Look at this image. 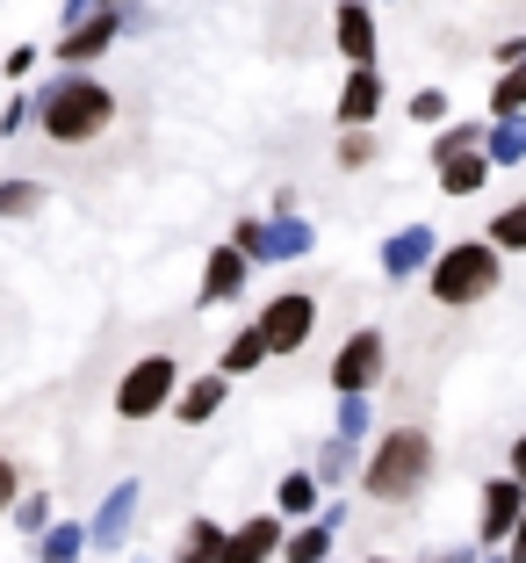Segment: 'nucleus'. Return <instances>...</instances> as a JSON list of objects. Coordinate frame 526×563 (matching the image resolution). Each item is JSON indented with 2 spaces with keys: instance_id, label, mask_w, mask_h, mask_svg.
Returning <instances> with one entry per match:
<instances>
[{
  "instance_id": "obj_1",
  "label": "nucleus",
  "mask_w": 526,
  "mask_h": 563,
  "mask_svg": "<svg viewBox=\"0 0 526 563\" xmlns=\"http://www.w3.org/2000/svg\"><path fill=\"white\" fill-rule=\"evenodd\" d=\"M109 117H115V101H109V87H94V80H58L44 95V131L58 137V145H87L94 131H109Z\"/></svg>"
},
{
  "instance_id": "obj_2",
  "label": "nucleus",
  "mask_w": 526,
  "mask_h": 563,
  "mask_svg": "<svg viewBox=\"0 0 526 563\" xmlns=\"http://www.w3.org/2000/svg\"><path fill=\"white\" fill-rule=\"evenodd\" d=\"M426 470H433V441L426 433H390V441L376 448V463H368V498H412L418 484H426Z\"/></svg>"
},
{
  "instance_id": "obj_3",
  "label": "nucleus",
  "mask_w": 526,
  "mask_h": 563,
  "mask_svg": "<svg viewBox=\"0 0 526 563\" xmlns=\"http://www.w3.org/2000/svg\"><path fill=\"white\" fill-rule=\"evenodd\" d=\"M491 282H497V253L491 246H455L440 267H433V297L440 303H477V297H491Z\"/></svg>"
},
{
  "instance_id": "obj_4",
  "label": "nucleus",
  "mask_w": 526,
  "mask_h": 563,
  "mask_svg": "<svg viewBox=\"0 0 526 563\" xmlns=\"http://www.w3.org/2000/svg\"><path fill=\"white\" fill-rule=\"evenodd\" d=\"M166 390H174V362H166V354H145V362L123 376V390H115V412L145 419V412H159V405H166Z\"/></svg>"
},
{
  "instance_id": "obj_5",
  "label": "nucleus",
  "mask_w": 526,
  "mask_h": 563,
  "mask_svg": "<svg viewBox=\"0 0 526 563\" xmlns=\"http://www.w3.org/2000/svg\"><path fill=\"white\" fill-rule=\"evenodd\" d=\"M311 318H317L311 297H275V303H267V318H260L253 332L267 340V354H289V347H303V340H311Z\"/></svg>"
},
{
  "instance_id": "obj_6",
  "label": "nucleus",
  "mask_w": 526,
  "mask_h": 563,
  "mask_svg": "<svg viewBox=\"0 0 526 563\" xmlns=\"http://www.w3.org/2000/svg\"><path fill=\"white\" fill-rule=\"evenodd\" d=\"M376 376H382V340H376V332H354V340H346V354L332 362V383L354 398V390H368Z\"/></svg>"
},
{
  "instance_id": "obj_7",
  "label": "nucleus",
  "mask_w": 526,
  "mask_h": 563,
  "mask_svg": "<svg viewBox=\"0 0 526 563\" xmlns=\"http://www.w3.org/2000/svg\"><path fill=\"white\" fill-rule=\"evenodd\" d=\"M238 246L260 253V261H289V253L311 246V232L303 224H238Z\"/></svg>"
},
{
  "instance_id": "obj_8",
  "label": "nucleus",
  "mask_w": 526,
  "mask_h": 563,
  "mask_svg": "<svg viewBox=\"0 0 526 563\" xmlns=\"http://www.w3.org/2000/svg\"><path fill=\"white\" fill-rule=\"evenodd\" d=\"M275 549H281V528H275V520H246V528L224 542V556H216V563H267Z\"/></svg>"
},
{
  "instance_id": "obj_9",
  "label": "nucleus",
  "mask_w": 526,
  "mask_h": 563,
  "mask_svg": "<svg viewBox=\"0 0 526 563\" xmlns=\"http://www.w3.org/2000/svg\"><path fill=\"white\" fill-rule=\"evenodd\" d=\"M519 514H526V506H519V484H491V492H483V542H497V534H512V528H519Z\"/></svg>"
},
{
  "instance_id": "obj_10",
  "label": "nucleus",
  "mask_w": 526,
  "mask_h": 563,
  "mask_svg": "<svg viewBox=\"0 0 526 563\" xmlns=\"http://www.w3.org/2000/svg\"><path fill=\"white\" fill-rule=\"evenodd\" d=\"M376 101H382V80L361 66L354 80H346V95H339V117H346V123H368V117H376Z\"/></svg>"
},
{
  "instance_id": "obj_11",
  "label": "nucleus",
  "mask_w": 526,
  "mask_h": 563,
  "mask_svg": "<svg viewBox=\"0 0 526 563\" xmlns=\"http://www.w3.org/2000/svg\"><path fill=\"white\" fill-rule=\"evenodd\" d=\"M339 44H346V58H376V22H368V8H339Z\"/></svg>"
},
{
  "instance_id": "obj_12",
  "label": "nucleus",
  "mask_w": 526,
  "mask_h": 563,
  "mask_svg": "<svg viewBox=\"0 0 526 563\" xmlns=\"http://www.w3.org/2000/svg\"><path fill=\"white\" fill-rule=\"evenodd\" d=\"M109 36H115V15H94V22H80V30H72L58 51H66V58H94V51L109 44Z\"/></svg>"
},
{
  "instance_id": "obj_13",
  "label": "nucleus",
  "mask_w": 526,
  "mask_h": 563,
  "mask_svg": "<svg viewBox=\"0 0 526 563\" xmlns=\"http://www.w3.org/2000/svg\"><path fill=\"white\" fill-rule=\"evenodd\" d=\"M483 188V152H455L447 159V196H477Z\"/></svg>"
},
{
  "instance_id": "obj_14",
  "label": "nucleus",
  "mask_w": 526,
  "mask_h": 563,
  "mask_svg": "<svg viewBox=\"0 0 526 563\" xmlns=\"http://www.w3.org/2000/svg\"><path fill=\"white\" fill-rule=\"evenodd\" d=\"M131 506H137V492L123 484V492L101 506V520H94V542H123V520H131Z\"/></svg>"
},
{
  "instance_id": "obj_15",
  "label": "nucleus",
  "mask_w": 526,
  "mask_h": 563,
  "mask_svg": "<svg viewBox=\"0 0 526 563\" xmlns=\"http://www.w3.org/2000/svg\"><path fill=\"white\" fill-rule=\"evenodd\" d=\"M238 275H246V261H238V253H216L210 261V275H202V297H231V289H238Z\"/></svg>"
},
{
  "instance_id": "obj_16",
  "label": "nucleus",
  "mask_w": 526,
  "mask_h": 563,
  "mask_svg": "<svg viewBox=\"0 0 526 563\" xmlns=\"http://www.w3.org/2000/svg\"><path fill=\"white\" fill-rule=\"evenodd\" d=\"M224 556V534L210 528V520H195V528H188V542H181V563H216Z\"/></svg>"
},
{
  "instance_id": "obj_17",
  "label": "nucleus",
  "mask_w": 526,
  "mask_h": 563,
  "mask_svg": "<svg viewBox=\"0 0 526 563\" xmlns=\"http://www.w3.org/2000/svg\"><path fill=\"white\" fill-rule=\"evenodd\" d=\"M216 405H224V383H195V390H188V398H181V419H188V427H202V419H210L216 412Z\"/></svg>"
},
{
  "instance_id": "obj_18",
  "label": "nucleus",
  "mask_w": 526,
  "mask_h": 563,
  "mask_svg": "<svg viewBox=\"0 0 526 563\" xmlns=\"http://www.w3.org/2000/svg\"><path fill=\"white\" fill-rule=\"evenodd\" d=\"M260 362H267V340H260V332H238V340H231V354H224L231 376H246V368H260Z\"/></svg>"
},
{
  "instance_id": "obj_19",
  "label": "nucleus",
  "mask_w": 526,
  "mask_h": 563,
  "mask_svg": "<svg viewBox=\"0 0 526 563\" xmlns=\"http://www.w3.org/2000/svg\"><path fill=\"white\" fill-rule=\"evenodd\" d=\"M332 549V528H303V534H289V563H317Z\"/></svg>"
},
{
  "instance_id": "obj_20",
  "label": "nucleus",
  "mask_w": 526,
  "mask_h": 563,
  "mask_svg": "<svg viewBox=\"0 0 526 563\" xmlns=\"http://www.w3.org/2000/svg\"><path fill=\"white\" fill-rule=\"evenodd\" d=\"M426 246H433V232H404L390 246V267H396V275H404V267H418V261H426Z\"/></svg>"
},
{
  "instance_id": "obj_21",
  "label": "nucleus",
  "mask_w": 526,
  "mask_h": 563,
  "mask_svg": "<svg viewBox=\"0 0 526 563\" xmlns=\"http://www.w3.org/2000/svg\"><path fill=\"white\" fill-rule=\"evenodd\" d=\"M491 246H519V253H526V202H519V210H505V217L491 224Z\"/></svg>"
},
{
  "instance_id": "obj_22",
  "label": "nucleus",
  "mask_w": 526,
  "mask_h": 563,
  "mask_svg": "<svg viewBox=\"0 0 526 563\" xmlns=\"http://www.w3.org/2000/svg\"><path fill=\"white\" fill-rule=\"evenodd\" d=\"M80 556V528H51L44 534V563H72Z\"/></svg>"
},
{
  "instance_id": "obj_23",
  "label": "nucleus",
  "mask_w": 526,
  "mask_h": 563,
  "mask_svg": "<svg viewBox=\"0 0 526 563\" xmlns=\"http://www.w3.org/2000/svg\"><path fill=\"white\" fill-rule=\"evenodd\" d=\"M22 210H36V181H8L0 188V217H22Z\"/></svg>"
},
{
  "instance_id": "obj_24",
  "label": "nucleus",
  "mask_w": 526,
  "mask_h": 563,
  "mask_svg": "<svg viewBox=\"0 0 526 563\" xmlns=\"http://www.w3.org/2000/svg\"><path fill=\"white\" fill-rule=\"evenodd\" d=\"M311 498H317L311 477H289V484H281V506H289V514H311Z\"/></svg>"
},
{
  "instance_id": "obj_25",
  "label": "nucleus",
  "mask_w": 526,
  "mask_h": 563,
  "mask_svg": "<svg viewBox=\"0 0 526 563\" xmlns=\"http://www.w3.org/2000/svg\"><path fill=\"white\" fill-rule=\"evenodd\" d=\"M526 152V123H505V131H497V159H519Z\"/></svg>"
},
{
  "instance_id": "obj_26",
  "label": "nucleus",
  "mask_w": 526,
  "mask_h": 563,
  "mask_svg": "<svg viewBox=\"0 0 526 563\" xmlns=\"http://www.w3.org/2000/svg\"><path fill=\"white\" fill-rule=\"evenodd\" d=\"M519 101H526V73H512V80L497 87V109H519Z\"/></svg>"
},
{
  "instance_id": "obj_27",
  "label": "nucleus",
  "mask_w": 526,
  "mask_h": 563,
  "mask_svg": "<svg viewBox=\"0 0 526 563\" xmlns=\"http://www.w3.org/2000/svg\"><path fill=\"white\" fill-rule=\"evenodd\" d=\"M8 506H15V463L0 455V514H8Z\"/></svg>"
},
{
  "instance_id": "obj_28",
  "label": "nucleus",
  "mask_w": 526,
  "mask_h": 563,
  "mask_svg": "<svg viewBox=\"0 0 526 563\" xmlns=\"http://www.w3.org/2000/svg\"><path fill=\"white\" fill-rule=\"evenodd\" d=\"M512 563H526V514H519V542H512Z\"/></svg>"
},
{
  "instance_id": "obj_29",
  "label": "nucleus",
  "mask_w": 526,
  "mask_h": 563,
  "mask_svg": "<svg viewBox=\"0 0 526 563\" xmlns=\"http://www.w3.org/2000/svg\"><path fill=\"white\" fill-rule=\"evenodd\" d=\"M433 563H469V549H447V556H433Z\"/></svg>"
},
{
  "instance_id": "obj_30",
  "label": "nucleus",
  "mask_w": 526,
  "mask_h": 563,
  "mask_svg": "<svg viewBox=\"0 0 526 563\" xmlns=\"http://www.w3.org/2000/svg\"><path fill=\"white\" fill-rule=\"evenodd\" d=\"M512 463H519V477H526V441H519V455H512Z\"/></svg>"
}]
</instances>
